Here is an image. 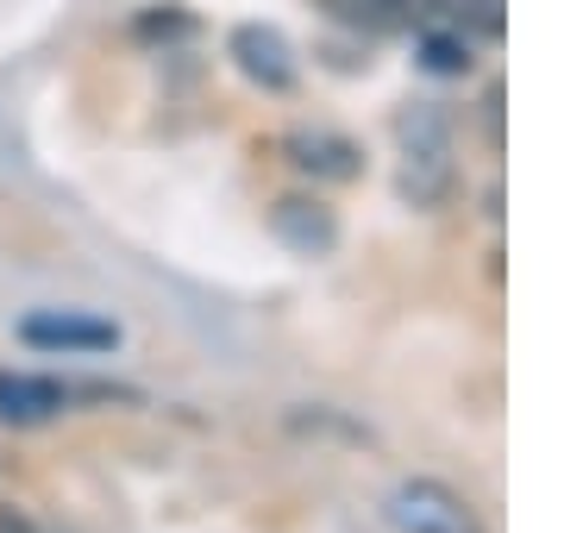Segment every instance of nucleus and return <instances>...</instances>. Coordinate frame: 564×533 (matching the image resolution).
<instances>
[{
  "mask_svg": "<svg viewBox=\"0 0 564 533\" xmlns=\"http://www.w3.org/2000/svg\"><path fill=\"white\" fill-rule=\"evenodd\" d=\"M107 402V395L120 390H101V383H63L51 370H0V421L7 427H44V421H57L69 414L76 402Z\"/></svg>",
  "mask_w": 564,
  "mask_h": 533,
  "instance_id": "7ed1b4c3",
  "label": "nucleus"
},
{
  "mask_svg": "<svg viewBox=\"0 0 564 533\" xmlns=\"http://www.w3.org/2000/svg\"><path fill=\"white\" fill-rule=\"evenodd\" d=\"M13 333H20V346L51 351V358H95V351L120 346V320L82 314V308H39V314H25Z\"/></svg>",
  "mask_w": 564,
  "mask_h": 533,
  "instance_id": "20e7f679",
  "label": "nucleus"
},
{
  "mask_svg": "<svg viewBox=\"0 0 564 533\" xmlns=\"http://www.w3.org/2000/svg\"><path fill=\"white\" fill-rule=\"evenodd\" d=\"M314 7L351 32H414V25L440 20L445 0H314Z\"/></svg>",
  "mask_w": 564,
  "mask_h": 533,
  "instance_id": "0eeeda50",
  "label": "nucleus"
},
{
  "mask_svg": "<svg viewBox=\"0 0 564 533\" xmlns=\"http://www.w3.org/2000/svg\"><path fill=\"white\" fill-rule=\"evenodd\" d=\"M270 232H276L295 258H326V251L339 246V214L326 202H314V195H282V202L270 207Z\"/></svg>",
  "mask_w": 564,
  "mask_h": 533,
  "instance_id": "423d86ee",
  "label": "nucleus"
},
{
  "mask_svg": "<svg viewBox=\"0 0 564 533\" xmlns=\"http://www.w3.org/2000/svg\"><path fill=\"white\" fill-rule=\"evenodd\" d=\"M383 521L395 533H484L477 509L452 483H440V477H408V483H395L383 502Z\"/></svg>",
  "mask_w": 564,
  "mask_h": 533,
  "instance_id": "f03ea898",
  "label": "nucleus"
},
{
  "mask_svg": "<svg viewBox=\"0 0 564 533\" xmlns=\"http://www.w3.org/2000/svg\"><path fill=\"white\" fill-rule=\"evenodd\" d=\"M395 188L408 207H445V195L458 188V139L445 107L433 101H408L395 113Z\"/></svg>",
  "mask_w": 564,
  "mask_h": 533,
  "instance_id": "f257e3e1",
  "label": "nucleus"
},
{
  "mask_svg": "<svg viewBox=\"0 0 564 533\" xmlns=\"http://www.w3.org/2000/svg\"><path fill=\"white\" fill-rule=\"evenodd\" d=\"M414 57H421V69H433V76H464V69H470V32H464V25L426 20V25H414Z\"/></svg>",
  "mask_w": 564,
  "mask_h": 533,
  "instance_id": "1a4fd4ad",
  "label": "nucleus"
},
{
  "mask_svg": "<svg viewBox=\"0 0 564 533\" xmlns=\"http://www.w3.org/2000/svg\"><path fill=\"white\" fill-rule=\"evenodd\" d=\"M282 151H289V164L295 170H307V176H326V183H351V176H358V144L351 139H339V132H289V144H282Z\"/></svg>",
  "mask_w": 564,
  "mask_h": 533,
  "instance_id": "6e6552de",
  "label": "nucleus"
},
{
  "mask_svg": "<svg viewBox=\"0 0 564 533\" xmlns=\"http://www.w3.org/2000/svg\"><path fill=\"white\" fill-rule=\"evenodd\" d=\"M232 63H239L245 76L258 88H270V95H282V88H295V76H302V63H295V44L282 39L276 25H239L232 32Z\"/></svg>",
  "mask_w": 564,
  "mask_h": 533,
  "instance_id": "39448f33",
  "label": "nucleus"
}]
</instances>
